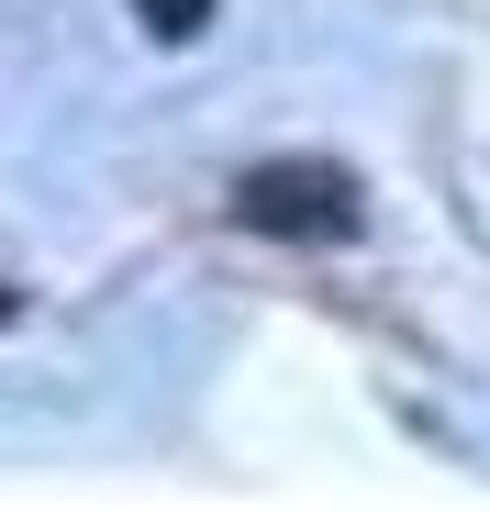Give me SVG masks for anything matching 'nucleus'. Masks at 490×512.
<instances>
[{
    "label": "nucleus",
    "instance_id": "nucleus-1",
    "mask_svg": "<svg viewBox=\"0 0 490 512\" xmlns=\"http://www.w3.org/2000/svg\"><path fill=\"white\" fill-rule=\"evenodd\" d=\"M234 223L245 234H290V245H346L368 212H357V179L323 156H268L234 179Z\"/></svg>",
    "mask_w": 490,
    "mask_h": 512
},
{
    "label": "nucleus",
    "instance_id": "nucleus-2",
    "mask_svg": "<svg viewBox=\"0 0 490 512\" xmlns=\"http://www.w3.org/2000/svg\"><path fill=\"white\" fill-rule=\"evenodd\" d=\"M134 23H145L156 45H201V34H212V0H134Z\"/></svg>",
    "mask_w": 490,
    "mask_h": 512
},
{
    "label": "nucleus",
    "instance_id": "nucleus-3",
    "mask_svg": "<svg viewBox=\"0 0 490 512\" xmlns=\"http://www.w3.org/2000/svg\"><path fill=\"white\" fill-rule=\"evenodd\" d=\"M12 312H23V301H12V290H0V323H12Z\"/></svg>",
    "mask_w": 490,
    "mask_h": 512
}]
</instances>
